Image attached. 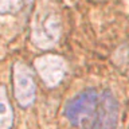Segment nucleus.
<instances>
[{"instance_id":"1","label":"nucleus","mask_w":129,"mask_h":129,"mask_svg":"<svg viewBox=\"0 0 129 129\" xmlns=\"http://www.w3.org/2000/svg\"><path fill=\"white\" fill-rule=\"evenodd\" d=\"M100 95L95 89L89 87L79 91L64 105V117L74 128L93 129L100 104Z\"/></svg>"},{"instance_id":"2","label":"nucleus","mask_w":129,"mask_h":129,"mask_svg":"<svg viewBox=\"0 0 129 129\" xmlns=\"http://www.w3.org/2000/svg\"><path fill=\"white\" fill-rule=\"evenodd\" d=\"M62 35L60 18L51 8H40L31 22V42L40 50H50L59 42Z\"/></svg>"},{"instance_id":"3","label":"nucleus","mask_w":129,"mask_h":129,"mask_svg":"<svg viewBox=\"0 0 129 129\" xmlns=\"http://www.w3.org/2000/svg\"><path fill=\"white\" fill-rule=\"evenodd\" d=\"M12 90L14 97L20 108L27 109L35 102L36 83L34 73L24 62H15L12 64Z\"/></svg>"},{"instance_id":"4","label":"nucleus","mask_w":129,"mask_h":129,"mask_svg":"<svg viewBox=\"0 0 129 129\" xmlns=\"http://www.w3.org/2000/svg\"><path fill=\"white\" fill-rule=\"evenodd\" d=\"M35 71L47 87H56L67 74V62L56 54H43L34 60Z\"/></svg>"},{"instance_id":"5","label":"nucleus","mask_w":129,"mask_h":129,"mask_svg":"<svg viewBox=\"0 0 129 129\" xmlns=\"http://www.w3.org/2000/svg\"><path fill=\"white\" fill-rule=\"evenodd\" d=\"M120 117V105L116 95L105 89L100 95V104L93 129H117Z\"/></svg>"},{"instance_id":"6","label":"nucleus","mask_w":129,"mask_h":129,"mask_svg":"<svg viewBox=\"0 0 129 129\" xmlns=\"http://www.w3.org/2000/svg\"><path fill=\"white\" fill-rule=\"evenodd\" d=\"M14 126V110L8 101L6 87L0 86V129H12Z\"/></svg>"},{"instance_id":"7","label":"nucleus","mask_w":129,"mask_h":129,"mask_svg":"<svg viewBox=\"0 0 129 129\" xmlns=\"http://www.w3.org/2000/svg\"><path fill=\"white\" fill-rule=\"evenodd\" d=\"M24 0H0V15L16 14L23 7Z\"/></svg>"}]
</instances>
